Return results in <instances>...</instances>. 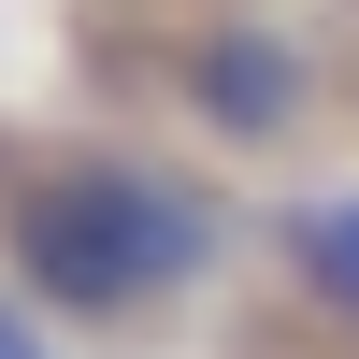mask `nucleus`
I'll list each match as a JSON object with an SVG mask.
<instances>
[{
  "mask_svg": "<svg viewBox=\"0 0 359 359\" xmlns=\"http://www.w3.org/2000/svg\"><path fill=\"white\" fill-rule=\"evenodd\" d=\"M216 259H230V216L172 158H130V144L0 158V287L43 302L57 331H130V316L187 302Z\"/></svg>",
  "mask_w": 359,
  "mask_h": 359,
  "instance_id": "obj_1",
  "label": "nucleus"
},
{
  "mask_svg": "<svg viewBox=\"0 0 359 359\" xmlns=\"http://www.w3.org/2000/svg\"><path fill=\"white\" fill-rule=\"evenodd\" d=\"M0 359H57V316L15 302V287H0Z\"/></svg>",
  "mask_w": 359,
  "mask_h": 359,
  "instance_id": "obj_4",
  "label": "nucleus"
},
{
  "mask_svg": "<svg viewBox=\"0 0 359 359\" xmlns=\"http://www.w3.org/2000/svg\"><path fill=\"white\" fill-rule=\"evenodd\" d=\"M172 101H187V130L216 144V158H287V144L316 130V43L273 15H201L187 43H172Z\"/></svg>",
  "mask_w": 359,
  "mask_h": 359,
  "instance_id": "obj_2",
  "label": "nucleus"
},
{
  "mask_svg": "<svg viewBox=\"0 0 359 359\" xmlns=\"http://www.w3.org/2000/svg\"><path fill=\"white\" fill-rule=\"evenodd\" d=\"M273 259H287V287H302L316 316H345V331H359V187L287 201V216H273Z\"/></svg>",
  "mask_w": 359,
  "mask_h": 359,
  "instance_id": "obj_3",
  "label": "nucleus"
}]
</instances>
